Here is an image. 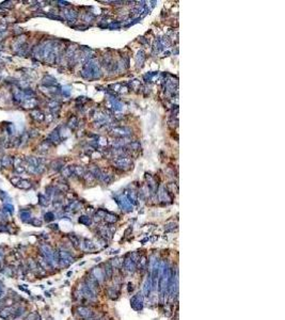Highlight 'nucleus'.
I'll list each match as a JSON object with an SVG mask.
<instances>
[{"mask_svg": "<svg viewBox=\"0 0 285 320\" xmlns=\"http://www.w3.org/2000/svg\"><path fill=\"white\" fill-rule=\"evenodd\" d=\"M14 309H15V308H14V307H12V306H10V307L5 306V308H2L1 311H0V317L3 318V319H9V317L13 316Z\"/></svg>", "mask_w": 285, "mask_h": 320, "instance_id": "1", "label": "nucleus"}, {"mask_svg": "<svg viewBox=\"0 0 285 320\" xmlns=\"http://www.w3.org/2000/svg\"><path fill=\"white\" fill-rule=\"evenodd\" d=\"M1 272L5 275H7V277H12L15 275V269H14L13 267H11V266H7V267H3V268L1 269Z\"/></svg>", "mask_w": 285, "mask_h": 320, "instance_id": "2", "label": "nucleus"}, {"mask_svg": "<svg viewBox=\"0 0 285 320\" xmlns=\"http://www.w3.org/2000/svg\"><path fill=\"white\" fill-rule=\"evenodd\" d=\"M30 217H31V213L29 210H22L19 212V218L22 219L23 222H29Z\"/></svg>", "mask_w": 285, "mask_h": 320, "instance_id": "3", "label": "nucleus"}, {"mask_svg": "<svg viewBox=\"0 0 285 320\" xmlns=\"http://www.w3.org/2000/svg\"><path fill=\"white\" fill-rule=\"evenodd\" d=\"M25 311H26V308H25L24 306H17V307H15V309H14V313H13V316H12V318H17V317H19V316H22L23 314L25 313Z\"/></svg>", "mask_w": 285, "mask_h": 320, "instance_id": "4", "label": "nucleus"}, {"mask_svg": "<svg viewBox=\"0 0 285 320\" xmlns=\"http://www.w3.org/2000/svg\"><path fill=\"white\" fill-rule=\"evenodd\" d=\"M40 319H41V318H40V316L37 315L36 313H30L25 320H40Z\"/></svg>", "mask_w": 285, "mask_h": 320, "instance_id": "5", "label": "nucleus"}, {"mask_svg": "<svg viewBox=\"0 0 285 320\" xmlns=\"http://www.w3.org/2000/svg\"><path fill=\"white\" fill-rule=\"evenodd\" d=\"M3 211H5V212L12 213L14 211V207L12 206L11 204H10V205L9 204H5V205H3Z\"/></svg>", "mask_w": 285, "mask_h": 320, "instance_id": "6", "label": "nucleus"}, {"mask_svg": "<svg viewBox=\"0 0 285 320\" xmlns=\"http://www.w3.org/2000/svg\"><path fill=\"white\" fill-rule=\"evenodd\" d=\"M28 266H29V268H30L31 270H34V271H36V269H35V268H36V263H35L34 260H32V259H29V261H28Z\"/></svg>", "mask_w": 285, "mask_h": 320, "instance_id": "7", "label": "nucleus"}, {"mask_svg": "<svg viewBox=\"0 0 285 320\" xmlns=\"http://www.w3.org/2000/svg\"><path fill=\"white\" fill-rule=\"evenodd\" d=\"M31 223H32V224L34 225V226H40V225L42 224V222H41V221H40L39 219H36V218H35V219H33V221H32V222H31Z\"/></svg>", "mask_w": 285, "mask_h": 320, "instance_id": "8", "label": "nucleus"}, {"mask_svg": "<svg viewBox=\"0 0 285 320\" xmlns=\"http://www.w3.org/2000/svg\"><path fill=\"white\" fill-rule=\"evenodd\" d=\"M5 298L0 299V311L2 308H5Z\"/></svg>", "mask_w": 285, "mask_h": 320, "instance_id": "9", "label": "nucleus"}, {"mask_svg": "<svg viewBox=\"0 0 285 320\" xmlns=\"http://www.w3.org/2000/svg\"><path fill=\"white\" fill-rule=\"evenodd\" d=\"M2 260H3V253L0 252V263H2Z\"/></svg>", "mask_w": 285, "mask_h": 320, "instance_id": "10", "label": "nucleus"}]
</instances>
